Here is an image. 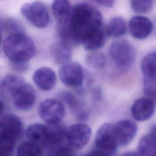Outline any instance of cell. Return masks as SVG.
<instances>
[{"label":"cell","mask_w":156,"mask_h":156,"mask_svg":"<svg viewBox=\"0 0 156 156\" xmlns=\"http://www.w3.org/2000/svg\"><path fill=\"white\" fill-rule=\"evenodd\" d=\"M68 24L82 41L86 35L103 27V18L100 11L93 5L79 3L73 7Z\"/></svg>","instance_id":"1"},{"label":"cell","mask_w":156,"mask_h":156,"mask_svg":"<svg viewBox=\"0 0 156 156\" xmlns=\"http://www.w3.org/2000/svg\"><path fill=\"white\" fill-rule=\"evenodd\" d=\"M2 48L12 62H27L36 53L34 41L23 32L9 34L4 40Z\"/></svg>","instance_id":"2"},{"label":"cell","mask_w":156,"mask_h":156,"mask_svg":"<svg viewBox=\"0 0 156 156\" xmlns=\"http://www.w3.org/2000/svg\"><path fill=\"white\" fill-rule=\"evenodd\" d=\"M108 55L116 68L126 70L133 65L136 57V51L130 41L120 39L112 43L108 49Z\"/></svg>","instance_id":"3"},{"label":"cell","mask_w":156,"mask_h":156,"mask_svg":"<svg viewBox=\"0 0 156 156\" xmlns=\"http://www.w3.org/2000/svg\"><path fill=\"white\" fill-rule=\"evenodd\" d=\"M23 16L35 27L43 29L49 23L50 16L46 5L41 1H35L23 4L21 7Z\"/></svg>","instance_id":"4"},{"label":"cell","mask_w":156,"mask_h":156,"mask_svg":"<svg viewBox=\"0 0 156 156\" xmlns=\"http://www.w3.org/2000/svg\"><path fill=\"white\" fill-rule=\"evenodd\" d=\"M94 143L97 149L108 156L115 154L118 147L115 132V124H103L96 132Z\"/></svg>","instance_id":"5"},{"label":"cell","mask_w":156,"mask_h":156,"mask_svg":"<svg viewBox=\"0 0 156 156\" xmlns=\"http://www.w3.org/2000/svg\"><path fill=\"white\" fill-rule=\"evenodd\" d=\"M38 115L47 124L60 122L65 115V108L62 101L55 99H47L38 107Z\"/></svg>","instance_id":"6"},{"label":"cell","mask_w":156,"mask_h":156,"mask_svg":"<svg viewBox=\"0 0 156 156\" xmlns=\"http://www.w3.org/2000/svg\"><path fill=\"white\" fill-rule=\"evenodd\" d=\"M58 73L60 80L67 87L78 89L82 87L84 73L78 62H69L62 65Z\"/></svg>","instance_id":"7"},{"label":"cell","mask_w":156,"mask_h":156,"mask_svg":"<svg viewBox=\"0 0 156 156\" xmlns=\"http://www.w3.org/2000/svg\"><path fill=\"white\" fill-rule=\"evenodd\" d=\"M127 25L130 36L139 40L146 39L151 34L154 29L152 21L143 15L132 16L129 20Z\"/></svg>","instance_id":"8"},{"label":"cell","mask_w":156,"mask_h":156,"mask_svg":"<svg viewBox=\"0 0 156 156\" xmlns=\"http://www.w3.org/2000/svg\"><path fill=\"white\" fill-rule=\"evenodd\" d=\"M91 135V130L88 125L76 123L71 125L67 130L66 139L72 147L80 149L87 145Z\"/></svg>","instance_id":"9"},{"label":"cell","mask_w":156,"mask_h":156,"mask_svg":"<svg viewBox=\"0 0 156 156\" xmlns=\"http://www.w3.org/2000/svg\"><path fill=\"white\" fill-rule=\"evenodd\" d=\"M137 130V125L132 120L122 119L115 124V132L118 147L129 144L135 137Z\"/></svg>","instance_id":"10"},{"label":"cell","mask_w":156,"mask_h":156,"mask_svg":"<svg viewBox=\"0 0 156 156\" xmlns=\"http://www.w3.org/2000/svg\"><path fill=\"white\" fill-rule=\"evenodd\" d=\"M155 109L154 101L147 97L136 99L131 106V114L137 121L143 122L149 119L153 115Z\"/></svg>","instance_id":"11"},{"label":"cell","mask_w":156,"mask_h":156,"mask_svg":"<svg viewBox=\"0 0 156 156\" xmlns=\"http://www.w3.org/2000/svg\"><path fill=\"white\" fill-rule=\"evenodd\" d=\"M46 126L47 133V143L46 147L54 151L60 147L66 138L67 130L64 124L58 122L47 124Z\"/></svg>","instance_id":"12"},{"label":"cell","mask_w":156,"mask_h":156,"mask_svg":"<svg viewBox=\"0 0 156 156\" xmlns=\"http://www.w3.org/2000/svg\"><path fill=\"white\" fill-rule=\"evenodd\" d=\"M15 107L22 111L30 109L35 104L36 94L34 88L29 84H24L16 93L13 98Z\"/></svg>","instance_id":"13"},{"label":"cell","mask_w":156,"mask_h":156,"mask_svg":"<svg viewBox=\"0 0 156 156\" xmlns=\"http://www.w3.org/2000/svg\"><path fill=\"white\" fill-rule=\"evenodd\" d=\"M33 80L40 90L49 91L55 87L57 77L52 69L48 67H41L35 71Z\"/></svg>","instance_id":"14"},{"label":"cell","mask_w":156,"mask_h":156,"mask_svg":"<svg viewBox=\"0 0 156 156\" xmlns=\"http://www.w3.org/2000/svg\"><path fill=\"white\" fill-rule=\"evenodd\" d=\"M60 99L67 104L76 118L81 121L87 120L88 118L90 115L88 108L73 94L69 92H62L60 95Z\"/></svg>","instance_id":"15"},{"label":"cell","mask_w":156,"mask_h":156,"mask_svg":"<svg viewBox=\"0 0 156 156\" xmlns=\"http://www.w3.org/2000/svg\"><path fill=\"white\" fill-rule=\"evenodd\" d=\"M23 123L21 119L13 114L4 115L0 121V132L17 139L21 133Z\"/></svg>","instance_id":"16"},{"label":"cell","mask_w":156,"mask_h":156,"mask_svg":"<svg viewBox=\"0 0 156 156\" xmlns=\"http://www.w3.org/2000/svg\"><path fill=\"white\" fill-rule=\"evenodd\" d=\"M24 84V80L22 77L16 74H8L0 83V93L5 98H13Z\"/></svg>","instance_id":"17"},{"label":"cell","mask_w":156,"mask_h":156,"mask_svg":"<svg viewBox=\"0 0 156 156\" xmlns=\"http://www.w3.org/2000/svg\"><path fill=\"white\" fill-rule=\"evenodd\" d=\"M106 36L105 29L102 27L86 35L82 39L81 43L85 49L88 51H96L104 46Z\"/></svg>","instance_id":"18"},{"label":"cell","mask_w":156,"mask_h":156,"mask_svg":"<svg viewBox=\"0 0 156 156\" xmlns=\"http://www.w3.org/2000/svg\"><path fill=\"white\" fill-rule=\"evenodd\" d=\"M72 8L69 0H54L52 4V15L58 24L69 23Z\"/></svg>","instance_id":"19"},{"label":"cell","mask_w":156,"mask_h":156,"mask_svg":"<svg viewBox=\"0 0 156 156\" xmlns=\"http://www.w3.org/2000/svg\"><path fill=\"white\" fill-rule=\"evenodd\" d=\"M128 30V25L126 20L122 16L112 18L107 23L105 31L108 37L113 38H121L125 35Z\"/></svg>","instance_id":"20"},{"label":"cell","mask_w":156,"mask_h":156,"mask_svg":"<svg viewBox=\"0 0 156 156\" xmlns=\"http://www.w3.org/2000/svg\"><path fill=\"white\" fill-rule=\"evenodd\" d=\"M26 136L29 141L36 144L40 147H46L47 133L45 125L40 123L30 124L27 129Z\"/></svg>","instance_id":"21"},{"label":"cell","mask_w":156,"mask_h":156,"mask_svg":"<svg viewBox=\"0 0 156 156\" xmlns=\"http://www.w3.org/2000/svg\"><path fill=\"white\" fill-rule=\"evenodd\" d=\"M51 54L54 61L58 65H63L70 62L72 56L71 47L60 40L52 44Z\"/></svg>","instance_id":"22"},{"label":"cell","mask_w":156,"mask_h":156,"mask_svg":"<svg viewBox=\"0 0 156 156\" xmlns=\"http://www.w3.org/2000/svg\"><path fill=\"white\" fill-rule=\"evenodd\" d=\"M137 152L140 156H156V140L151 133L140 138Z\"/></svg>","instance_id":"23"},{"label":"cell","mask_w":156,"mask_h":156,"mask_svg":"<svg viewBox=\"0 0 156 156\" xmlns=\"http://www.w3.org/2000/svg\"><path fill=\"white\" fill-rule=\"evenodd\" d=\"M57 33L60 41L69 47H75L81 43L80 39L71 29L68 23L58 24Z\"/></svg>","instance_id":"24"},{"label":"cell","mask_w":156,"mask_h":156,"mask_svg":"<svg viewBox=\"0 0 156 156\" xmlns=\"http://www.w3.org/2000/svg\"><path fill=\"white\" fill-rule=\"evenodd\" d=\"M140 69L144 77H156V49L149 52L142 58Z\"/></svg>","instance_id":"25"},{"label":"cell","mask_w":156,"mask_h":156,"mask_svg":"<svg viewBox=\"0 0 156 156\" xmlns=\"http://www.w3.org/2000/svg\"><path fill=\"white\" fill-rule=\"evenodd\" d=\"M18 156H42L41 147L30 141H24L17 149Z\"/></svg>","instance_id":"26"},{"label":"cell","mask_w":156,"mask_h":156,"mask_svg":"<svg viewBox=\"0 0 156 156\" xmlns=\"http://www.w3.org/2000/svg\"><path fill=\"white\" fill-rule=\"evenodd\" d=\"M87 65L93 69H101L105 65L106 59L102 52H93L87 55L85 58Z\"/></svg>","instance_id":"27"},{"label":"cell","mask_w":156,"mask_h":156,"mask_svg":"<svg viewBox=\"0 0 156 156\" xmlns=\"http://www.w3.org/2000/svg\"><path fill=\"white\" fill-rule=\"evenodd\" d=\"M16 139L0 132V153L10 154L15 147Z\"/></svg>","instance_id":"28"},{"label":"cell","mask_w":156,"mask_h":156,"mask_svg":"<svg viewBox=\"0 0 156 156\" xmlns=\"http://www.w3.org/2000/svg\"><path fill=\"white\" fill-rule=\"evenodd\" d=\"M130 4L132 10L135 13L144 14L152 9L153 0H130Z\"/></svg>","instance_id":"29"},{"label":"cell","mask_w":156,"mask_h":156,"mask_svg":"<svg viewBox=\"0 0 156 156\" xmlns=\"http://www.w3.org/2000/svg\"><path fill=\"white\" fill-rule=\"evenodd\" d=\"M143 92L147 98L156 99V77H144Z\"/></svg>","instance_id":"30"},{"label":"cell","mask_w":156,"mask_h":156,"mask_svg":"<svg viewBox=\"0 0 156 156\" xmlns=\"http://www.w3.org/2000/svg\"><path fill=\"white\" fill-rule=\"evenodd\" d=\"M2 25L5 30H6L7 31L10 32L9 34L22 32L20 30L21 27L19 25V24L16 21L12 20V19L5 20L4 21L2 22Z\"/></svg>","instance_id":"31"},{"label":"cell","mask_w":156,"mask_h":156,"mask_svg":"<svg viewBox=\"0 0 156 156\" xmlns=\"http://www.w3.org/2000/svg\"><path fill=\"white\" fill-rule=\"evenodd\" d=\"M53 156H75V152L72 147L62 145L55 151Z\"/></svg>","instance_id":"32"},{"label":"cell","mask_w":156,"mask_h":156,"mask_svg":"<svg viewBox=\"0 0 156 156\" xmlns=\"http://www.w3.org/2000/svg\"><path fill=\"white\" fill-rule=\"evenodd\" d=\"M12 68L18 72H23L27 68V62H12Z\"/></svg>","instance_id":"33"},{"label":"cell","mask_w":156,"mask_h":156,"mask_svg":"<svg viewBox=\"0 0 156 156\" xmlns=\"http://www.w3.org/2000/svg\"><path fill=\"white\" fill-rule=\"evenodd\" d=\"M98 4L106 7V8H112L113 7L115 0H94Z\"/></svg>","instance_id":"34"},{"label":"cell","mask_w":156,"mask_h":156,"mask_svg":"<svg viewBox=\"0 0 156 156\" xmlns=\"http://www.w3.org/2000/svg\"><path fill=\"white\" fill-rule=\"evenodd\" d=\"M82 156H108V155H106L105 154L103 153L102 152L96 149V150L91 151L89 153H88L84 155H82Z\"/></svg>","instance_id":"35"},{"label":"cell","mask_w":156,"mask_h":156,"mask_svg":"<svg viewBox=\"0 0 156 156\" xmlns=\"http://www.w3.org/2000/svg\"><path fill=\"white\" fill-rule=\"evenodd\" d=\"M121 156H140V155L138 153V152L130 151H127L123 153Z\"/></svg>","instance_id":"36"},{"label":"cell","mask_w":156,"mask_h":156,"mask_svg":"<svg viewBox=\"0 0 156 156\" xmlns=\"http://www.w3.org/2000/svg\"><path fill=\"white\" fill-rule=\"evenodd\" d=\"M150 133L153 135V136L155 138L156 140V124L153 125L151 129Z\"/></svg>","instance_id":"37"},{"label":"cell","mask_w":156,"mask_h":156,"mask_svg":"<svg viewBox=\"0 0 156 156\" xmlns=\"http://www.w3.org/2000/svg\"><path fill=\"white\" fill-rule=\"evenodd\" d=\"M2 109H3V103L1 101V99H0V114L1 113V112L2 111Z\"/></svg>","instance_id":"38"},{"label":"cell","mask_w":156,"mask_h":156,"mask_svg":"<svg viewBox=\"0 0 156 156\" xmlns=\"http://www.w3.org/2000/svg\"><path fill=\"white\" fill-rule=\"evenodd\" d=\"M0 156H10V154H7L0 153Z\"/></svg>","instance_id":"39"},{"label":"cell","mask_w":156,"mask_h":156,"mask_svg":"<svg viewBox=\"0 0 156 156\" xmlns=\"http://www.w3.org/2000/svg\"><path fill=\"white\" fill-rule=\"evenodd\" d=\"M1 43V32H0V44Z\"/></svg>","instance_id":"40"}]
</instances>
